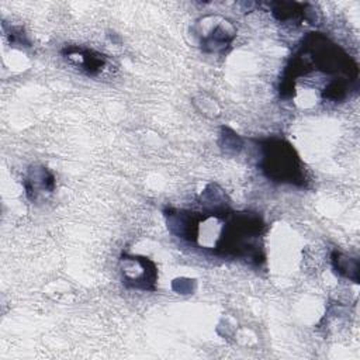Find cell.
Here are the masks:
<instances>
[{
  "instance_id": "1",
  "label": "cell",
  "mask_w": 360,
  "mask_h": 360,
  "mask_svg": "<svg viewBox=\"0 0 360 360\" xmlns=\"http://www.w3.org/2000/svg\"><path fill=\"white\" fill-rule=\"evenodd\" d=\"M263 173L273 181L295 186L305 184V172L301 160L290 143L283 139L271 138L260 143Z\"/></svg>"
},
{
  "instance_id": "2",
  "label": "cell",
  "mask_w": 360,
  "mask_h": 360,
  "mask_svg": "<svg viewBox=\"0 0 360 360\" xmlns=\"http://www.w3.org/2000/svg\"><path fill=\"white\" fill-rule=\"evenodd\" d=\"M122 278L127 285L142 290H153L156 280L155 264L145 257H122Z\"/></svg>"
},
{
  "instance_id": "3",
  "label": "cell",
  "mask_w": 360,
  "mask_h": 360,
  "mask_svg": "<svg viewBox=\"0 0 360 360\" xmlns=\"http://www.w3.org/2000/svg\"><path fill=\"white\" fill-rule=\"evenodd\" d=\"M63 55L68 60L80 66V69L86 70L89 75H97L105 66V58L91 49L68 48L65 49Z\"/></svg>"
},
{
  "instance_id": "4",
  "label": "cell",
  "mask_w": 360,
  "mask_h": 360,
  "mask_svg": "<svg viewBox=\"0 0 360 360\" xmlns=\"http://www.w3.org/2000/svg\"><path fill=\"white\" fill-rule=\"evenodd\" d=\"M53 184V176L48 170L41 167L30 173L28 179L25 180V190L28 197L35 201L39 195L45 193H52Z\"/></svg>"
},
{
  "instance_id": "5",
  "label": "cell",
  "mask_w": 360,
  "mask_h": 360,
  "mask_svg": "<svg viewBox=\"0 0 360 360\" xmlns=\"http://www.w3.org/2000/svg\"><path fill=\"white\" fill-rule=\"evenodd\" d=\"M233 37L235 31L231 24H226L225 27L222 24H215L214 28L210 30V34L201 35V45L204 51H218L229 45Z\"/></svg>"
},
{
  "instance_id": "6",
  "label": "cell",
  "mask_w": 360,
  "mask_h": 360,
  "mask_svg": "<svg viewBox=\"0 0 360 360\" xmlns=\"http://www.w3.org/2000/svg\"><path fill=\"white\" fill-rule=\"evenodd\" d=\"M307 6L308 4H301V3H271L273 14L280 20V21H300L307 18Z\"/></svg>"
},
{
  "instance_id": "7",
  "label": "cell",
  "mask_w": 360,
  "mask_h": 360,
  "mask_svg": "<svg viewBox=\"0 0 360 360\" xmlns=\"http://www.w3.org/2000/svg\"><path fill=\"white\" fill-rule=\"evenodd\" d=\"M333 263H335V269H338V271L340 274H345L346 277H352L350 276V270L357 274V262L356 260H353L350 263V259L342 256L340 253H335Z\"/></svg>"
}]
</instances>
